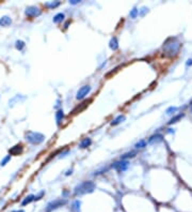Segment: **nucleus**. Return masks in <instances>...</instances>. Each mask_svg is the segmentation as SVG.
I'll return each instance as SVG.
<instances>
[{
	"label": "nucleus",
	"instance_id": "12",
	"mask_svg": "<svg viewBox=\"0 0 192 212\" xmlns=\"http://www.w3.org/2000/svg\"><path fill=\"white\" fill-rule=\"evenodd\" d=\"M162 141V135L160 134H156V135H153L149 137V144H154V143H159V141Z\"/></svg>",
	"mask_w": 192,
	"mask_h": 212
},
{
	"label": "nucleus",
	"instance_id": "21",
	"mask_svg": "<svg viewBox=\"0 0 192 212\" xmlns=\"http://www.w3.org/2000/svg\"><path fill=\"white\" fill-rule=\"evenodd\" d=\"M177 109H178V108H177L176 106H171V107H169L166 110V115H172V114L176 112Z\"/></svg>",
	"mask_w": 192,
	"mask_h": 212
},
{
	"label": "nucleus",
	"instance_id": "17",
	"mask_svg": "<svg viewBox=\"0 0 192 212\" xmlns=\"http://www.w3.org/2000/svg\"><path fill=\"white\" fill-rule=\"evenodd\" d=\"M60 5V1H51V2H46L45 3V7L49 9H54Z\"/></svg>",
	"mask_w": 192,
	"mask_h": 212
},
{
	"label": "nucleus",
	"instance_id": "1",
	"mask_svg": "<svg viewBox=\"0 0 192 212\" xmlns=\"http://www.w3.org/2000/svg\"><path fill=\"white\" fill-rule=\"evenodd\" d=\"M180 42L177 40L176 38H170L166 41V43L163 44V51L164 55L168 57H173L175 55H177L179 48H180Z\"/></svg>",
	"mask_w": 192,
	"mask_h": 212
},
{
	"label": "nucleus",
	"instance_id": "19",
	"mask_svg": "<svg viewBox=\"0 0 192 212\" xmlns=\"http://www.w3.org/2000/svg\"><path fill=\"white\" fill-rule=\"evenodd\" d=\"M135 155H136V152H135V151H130V152L125 153L121 156V160H127V158H133Z\"/></svg>",
	"mask_w": 192,
	"mask_h": 212
},
{
	"label": "nucleus",
	"instance_id": "23",
	"mask_svg": "<svg viewBox=\"0 0 192 212\" xmlns=\"http://www.w3.org/2000/svg\"><path fill=\"white\" fill-rule=\"evenodd\" d=\"M139 15V10L138 9H132V10H131V12H130V17L131 18H136L137 16Z\"/></svg>",
	"mask_w": 192,
	"mask_h": 212
},
{
	"label": "nucleus",
	"instance_id": "24",
	"mask_svg": "<svg viewBox=\"0 0 192 212\" xmlns=\"http://www.w3.org/2000/svg\"><path fill=\"white\" fill-rule=\"evenodd\" d=\"M10 160H11V155H7L2 161H1V164H0V165H1V166H4V165H7V163H8Z\"/></svg>",
	"mask_w": 192,
	"mask_h": 212
},
{
	"label": "nucleus",
	"instance_id": "5",
	"mask_svg": "<svg viewBox=\"0 0 192 212\" xmlns=\"http://www.w3.org/2000/svg\"><path fill=\"white\" fill-rule=\"evenodd\" d=\"M128 166H129V162L126 161V160H121V161L114 162V163L112 164L113 168H114L115 170L120 171V173L126 170V169L128 168Z\"/></svg>",
	"mask_w": 192,
	"mask_h": 212
},
{
	"label": "nucleus",
	"instance_id": "9",
	"mask_svg": "<svg viewBox=\"0 0 192 212\" xmlns=\"http://www.w3.org/2000/svg\"><path fill=\"white\" fill-rule=\"evenodd\" d=\"M21 151H23V146L16 145V146H14L12 149H10V153H11V155H18Z\"/></svg>",
	"mask_w": 192,
	"mask_h": 212
},
{
	"label": "nucleus",
	"instance_id": "31",
	"mask_svg": "<svg viewBox=\"0 0 192 212\" xmlns=\"http://www.w3.org/2000/svg\"><path fill=\"white\" fill-rule=\"evenodd\" d=\"M190 110H191V112H192V102L190 103Z\"/></svg>",
	"mask_w": 192,
	"mask_h": 212
},
{
	"label": "nucleus",
	"instance_id": "8",
	"mask_svg": "<svg viewBox=\"0 0 192 212\" xmlns=\"http://www.w3.org/2000/svg\"><path fill=\"white\" fill-rule=\"evenodd\" d=\"M12 24V19L9 16H2L0 18V26L2 27H9V26Z\"/></svg>",
	"mask_w": 192,
	"mask_h": 212
},
{
	"label": "nucleus",
	"instance_id": "4",
	"mask_svg": "<svg viewBox=\"0 0 192 212\" xmlns=\"http://www.w3.org/2000/svg\"><path fill=\"white\" fill-rule=\"evenodd\" d=\"M67 200L66 199H56V200H52V202H48L46 207V211L47 212H51L52 210H56L58 208L62 207L64 205H66Z\"/></svg>",
	"mask_w": 192,
	"mask_h": 212
},
{
	"label": "nucleus",
	"instance_id": "10",
	"mask_svg": "<svg viewBox=\"0 0 192 212\" xmlns=\"http://www.w3.org/2000/svg\"><path fill=\"white\" fill-rule=\"evenodd\" d=\"M91 144H92V139L91 138H89V137H87V138H83L81 141H80V148H82V149H85V148H88V147H90L91 146Z\"/></svg>",
	"mask_w": 192,
	"mask_h": 212
},
{
	"label": "nucleus",
	"instance_id": "26",
	"mask_svg": "<svg viewBox=\"0 0 192 212\" xmlns=\"http://www.w3.org/2000/svg\"><path fill=\"white\" fill-rule=\"evenodd\" d=\"M147 11H149V9L147 8H142V10H141V12H140V15H144V13L147 12Z\"/></svg>",
	"mask_w": 192,
	"mask_h": 212
},
{
	"label": "nucleus",
	"instance_id": "7",
	"mask_svg": "<svg viewBox=\"0 0 192 212\" xmlns=\"http://www.w3.org/2000/svg\"><path fill=\"white\" fill-rule=\"evenodd\" d=\"M90 91H91V87H90V86H83V87H81L79 90H78L76 99L77 100H82V99H85V97L90 93Z\"/></svg>",
	"mask_w": 192,
	"mask_h": 212
},
{
	"label": "nucleus",
	"instance_id": "29",
	"mask_svg": "<svg viewBox=\"0 0 192 212\" xmlns=\"http://www.w3.org/2000/svg\"><path fill=\"white\" fill-rule=\"evenodd\" d=\"M12 212H25V211H24V210H14V211Z\"/></svg>",
	"mask_w": 192,
	"mask_h": 212
},
{
	"label": "nucleus",
	"instance_id": "20",
	"mask_svg": "<svg viewBox=\"0 0 192 212\" xmlns=\"http://www.w3.org/2000/svg\"><path fill=\"white\" fill-rule=\"evenodd\" d=\"M15 47L18 49V51H21V49L25 47V42L18 40V41H16V43H15Z\"/></svg>",
	"mask_w": 192,
	"mask_h": 212
},
{
	"label": "nucleus",
	"instance_id": "25",
	"mask_svg": "<svg viewBox=\"0 0 192 212\" xmlns=\"http://www.w3.org/2000/svg\"><path fill=\"white\" fill-rule=\"evenodd\" d=\"M73 207H74L75 210H77V211H78V210H79V208H80V202H79V200H76V202L73 204Z\"/></svg>",
	"mask_w": 192,
	"mask_h": 212
},
{
	"label": "nucleus",
	"instance_id": "30",
	"mask_svg": "<svg viewBox=\"0 0 192 212\" xmlns=\"http://www.w3.org/2000/svg\"><path fill=\"white\" fill-rule=\"evenodd\" d=\"M69 174H72V170H68V171H67V173H66V176H68Z\"/></svg>",
	"mask_w": 192,
	"mask_h": 212
},
{
	"label": "nucleus",
	"instance_id": "22",
	"mask_svg": "<svg viewBox=\"0 0 192 212\" xmlns=\"http://www.w3.org/2000/svg\"><path fill=\"white\" fill-rule=\"evenodd\" d=\"M145 146H146V141L142 139V141H138V143L136 144V146H135V147H136V148H138V149H141V148H144Z\"/></svg>",
	"mask_w": 192,
	"mask_h": 212
},
{
	"label": "nucleus",
	"instance_id": "16",
	"mask_svg": "<svg viewBox=\"0 0 192 212\" xmlns=\"http://www.w3.org/2000/svg\"><path fill=\"white\" fill-rule=\"evenodd\" d=\"M35 199V196L34 195H28V196L26 197L25 199L23 200V202H21V205L23 206H26V205H28V204H30L32 200H34Z\"/></svg>",
	"mask_w": 192,
	"mask_h": 212
},
{
	"label": "nucleus",
	"instance_id": "18",
	"mask_svg": "<svg viewBox=\"0 0 192 212\" xmlns=\"http://www.w3.org/2000/svg\"><path fill=\"white\" fill-rule=\"evenodd\" d=\"M182 117H184V114H179V115L174 116V117L172 118L171 120L169 121V124H173V123L178 122V120H180V119H182Z\"/></svg>",
	"mask_w": 192,
	"mask_h": 212
},
{
	"label": "nucleus",
	"instance_id": "28",
	"mask_svg": "<svg viewBox=\"0 0 192 212\" xmlns=\"http://www.w3.org/2000/svg\"><path fill=\"white\" fill-rule=\"evenodd\" d=\"M186 64H187V67H190V65H192V59H189Z\"/></svg>",
	"mask_w": 192,
	"mask_h": 212
},
{
	"label": "nucleus",
	"instance_id": "11",
	"mask_svg": "<svg viewBox=\"0 0 192 212\" xmlns=\"http://www.w3.org/2000/svg\"><path fill=\"white\" fill-rule=\"evenodd\" d=\"M63 118H64V112H63V110H62V109L58 110V112H56V121H57V124H58V125L61 124L62 120H63Z\"/></svg>",
	"mask_w": 192,
	"mask_h": 212
},
{
	"label": "nucleus",
	"instance_id": "6",
	"mask_svg": "<svg viewBox=\"0 0 192 212\" xmlns=\"http://www.w3.org/2000/svg\"><path fill=\"white\" fill-rule=\"evenodd\" d=\"M41 10L38 7H28L25 11V14L28 17H36V16L41 15Z\"/></svg>",
	"mask_w": 192,
	"mask_h": 212
},
{
	"label": "nucleus",
	"instance_id": "27",
	"mask_svg": "<svg viewBox=\"0 0 192 212\" xmlns=\"http://www.w3.org/2000/svg\"><path fill=\"white\" fill-rule=\"evenodd\" d=\"M79 2H80L79 0H71V1H69L71 4H77V3H79Z\"/></svg>",
	"mask_w": 192,
	"mask_h": 212
},
{
	"label": "nucleus",
	"instance_id": "3",
	"mask_svg": "<svg viewBox=\"0 0 192 212\" xmlns=\"http://www.w3.org/2000/svg\"><path fill=\"white\" fill-rule=\"evenodd\" d=\"M26 139L32 145H38L45 141V136L38 132H28L26 134Z\"/></svg>",
	"mask_w": 192,
	"mask_h": 212
},
{
	"label": "nucleus",
	"instance_id": "15",
	"mask_svg": "<svg viewBox=\"0 0 192 212\" xmlns=\"http://www.w3.org/2000/svg\"><path fill=\"white\" fill-rule=\"evenodd\" d=\"M64 17H65V15H64L63 13H58L57 15H54V23H56V24H59V23H61V22H63L64 21Z\"/></svg>",
	"mask_w": 192,
	"mask_h": 212
},
{
	"label": "nucleus",
	"instance_id": "13",
	"mask_svg": "<svg viewBox=\"0 0 192 212\" xmlns=\"http://www.w3.org/2000/svg\"><path fill=\"white\" fill-rule=\"evenodd\" d=\"M125 119H126L125 115H118V117L115 118L114 120H113L112 122H111V125H118V124H120L121 122L125 121Z\"/></svg>",
	"mask_w": 192,
	"mask_h": 212
},
{
	"label": "nucleus",
	"instance_id": "2",
	"mask_svg": "<svg viewBox=\"0 0 192 212\" xmlns=\"http://www.w3.org/2000/svg\"><path fill=\"white\" fill-rule=\"evenodd\" d=\"M95 190V184L92 181H83L81 183L77 184L74 189V194L76 196L78 195L88 194V193H92Z\"/></svg>",
	"mask_w": 192,
	"mask_h": 212
},
{
	"label": "nucleus",
	"instance_id": "14",
	"mask_svg": "<svg viewBox=\"0 0 192 212\" xmlns=\"http://www.w3.org/2000/svg\"><path fill=\"white\" fill-rule=\"evenodd\" d=\"M109 46H110V48L113 49V51H116L118 48V39L116 38H112L110 40V43H109Z\"/></svg>",
	"mask_w": 192,
	"mask_h": 212
}]
</instances>
